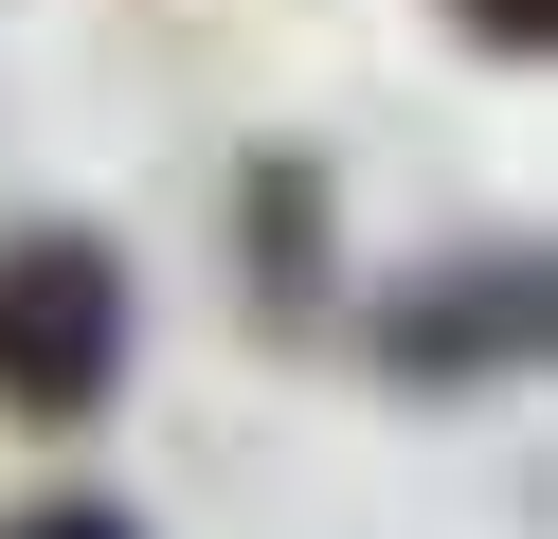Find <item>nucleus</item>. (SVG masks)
Instances as JSON below:
<instances>
[{
  "instance_id": "20e7f679",
  "label": "nucleus",
  "mask_w": 558,
  "mask_h": 539,
  "mask_svg": "<svg viewBox=\"0 0 558 539\" xmlns=\"http://www.w3.org/2000/svg\"><path fill=\"white\" fill-rule=\"evenodd\" d=\"M450 19H469L486 54H541V36H558V0H450Z\"/></svg>"
},
{
  "instance_id": "f257e3e1",
  "label": "nucleus",
  "mask_w": 558,
  "mask_h": 539,
  "mask_svg": "<svg viewBox=\"0 0 558 539\" xmlns=\"http://www.w3.org/2000/svg\"><path fill=\"white\" fill-rule=\"evenodd\" d=\"M126 395V252L90 234V216H19L0 234V414H109Z\"/></svg>"
},
{
  "instance_id": "7ed1b4c3",
  "label": "nucleus",
  "mask_w": 558,
  "mask_h": 539,
  "mask_svg": "<svg viewBox=\"0 0 558 539\" xmlns=\"http://www.w3.org/2000/svg\"><path fill=\"white\" fill-rule=\"evenodd\" d=\"M234 216H253V323H270V342H306V323H325V162L270 144V162L234 180Z\"/></svg>"
},
{
  "instance_id": "39448f33",
  "label": "nucleus",
  "mask_w": 558,
  "mask_h": 539,
  "mask_svg": "<svg viewBox=\"0 0 558 539\" xmlns=\"http://www.w3.org/2000/svg\"><path fill=\"white\" fill-rule=\"evenodd\" d=\"M0 539H145V522H126V503H19Z\"/></svg>"
},
{
  "instance_id": "f03ea898",
  "label": "nucleus",
  "mask_w": 558,
  "mask_h": 539,
  "mask_svg": "<svg viewBox=\"0 0 558 539\" xmlns=\"http://www.w3.org/2000/svg\"><path fill=\"white\" fill-rule=\"evenodd\" d=\"M541 323H558V287H541V252H433L414 287H378V323H361V359L397 395H450V378H522L541 359Z\"/></svg>"
}]
</instances>
